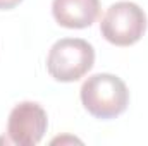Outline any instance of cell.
Instances as JSON below:
<instances>
[{
    "mask_svg": "<svg viewBox=\"0 0 148 146\" xmlns=\"http://www.w3.org/2000/svg\"><path fill=\"white\" fill-rule=\"evenodd\" d=\"M100 12V0H53L52 14L55 21L69 29L91 26Z\"/></svg>",
    "mask_w": 148,
    "mask_h": 146,
    "instance_id": "5b68a950",
    "label": "cell"
},
{
    "mask_svg": "<svg viewBox=\"0 0 148 146\" xmlns=\"http://www.w3.org/2000/svg\"><path fill=\"white\" fill-rule=\"evenodd\" d=\"M23 0H0V10H10L17 7Z\"/></svg>",
    "mask_w": 148,
    "mask_h": 146,
    "instance_id": "8992f818",
    "label": "cell"
},
{
    "mask_svg": "<svg viewBox=\"0 0 148 146\" xmlns=\"http://www.w3.org/2000/svg\"><path fill=\"white\" fill-rule=\"evenodd\" d=\"M100 31L102 36L112 45H134L147 31V14L134 2H115L103 14Z\"/></svg>",
    "mask_w": 148,
    "mask_h": 146,
    "instance_id": "3957f363",
    "label": "cell"
},
{
    "mask_svg": "<svg viewBox=\"0 0 148 146\" xmlns=\"http://www.w3.org/2000/svg\"><path fill=\"white\" fill-rule=\"evenodd\" d=\"M47 112L35 102H23L16 105L7 122V134L14 145L35 146L47 132Z\"/></svg>",
    "mask_w": 148,
    "mask_h": 146,
    "instance_id": "277c9868",
    "label": "cell"
},
{
    "mask_svg": "<svg viewBox=\"0 0 148 146\" xmlns=\"http://www.w3.org/2000/svg\"><path fill=\"white\" fill-rule=\"evenodd\" d=\"M95 64V48L83 38H62L55 41L47 57L48 74L60 83L81 79Z\"/></svg>",
    "mask_w": 148,
    "mask_h": 146,
    "instance_id": "7a4b0ae2",
    "label": "cell"
},
{
    "mask_svg": "<svg viewBox=\"0 0 148 146\" xmlns=\"http://www.w3.org/2000/svg\"><path fill=\"white\" fill-rule=\"evenodd\" d=\"M81 103L93 117L109 120L127 108L129 91L126 83L114 74H93L81 86Z\"/></svg>",
    "mask_w": 148,
    "mask_h": 146,
    "instance_id": "6da1fadb",
    "label": "cell"
}]
</instances>
